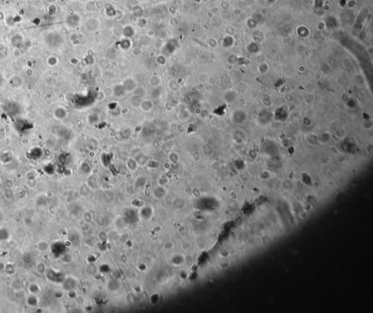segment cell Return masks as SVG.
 I'll use <instances>...</instances> for the list:
<instances>
[{
    "label": "cell",
    "mask_w": 373,
    "mask_h": 313,
    "mask_svg": "<svg viewBox=\"0 0 373 313\" xmlns=\"http://www.w3.org/2000/svg\"><path fill=\"white\" fill-rule=\"evenodd\" d=\"M27 288H28V293L30 294H32V295H37L41 291V288H40V287L37 283L29 284V285H28Z\"/></svg>",
    "instance_id": "cell-4"
},
{
    "label": "cell",
    "mask_w": 373,
    "mask_h": 313,
    "mask_svg": "<svg viewBox=\"0 0 373 313\" xmlns=\"http://www.w3.org/2000/svg\"><path fill=\"white\" fill-rule=\"evenodd\" d=\"M26 304L27 305L31 307H35L36 306L38 305L39 304V299L36 295H31L27 298L26 299Z\"/></svg>",
    "instance_id": "cell-3"
},
{
    "label": "cell",
    "mask_w": 373,
    "mask_h": 313,
    "mask_svg": "<svg viewBox=\"0 0 373 313\" xmlns=\"http://www.w3.org/2000/svg\"><path fill=\"white\" fill-rule=\"evenodd\" d=\"M0 282H1V278H0Z\"/></svg>",
    "instance_id": "cell-14"
},
{
    "label": "cell",
    "mask_w": 373,
    "mask_h": 313,
    "mask_svg": "<svg viewBox=\"0 0 373 313\" xmlns=\"http://www.w3.org/2000/svg\"><path fill=\"white\" fill-rule=\"evenodd\" d=\"M20 283H21V286L23 288H28V286L29 285V282L26 279H23Z\"/></svg>",
    "instance_id": "cell-10"
},
{
    "label": "cell",
    "mask_w": 373,
    "mask_h": 313,
    "mask_svg": "<svg viewBox=\"0 0 373 313\" xmlns=\"http://www.w3.org/2000/svg\"><path fill=\"white\" fill-rule=\"evenodd\" d=\"M24 260H26V261H25V263H26V264L29 265V266L32 265L33 263H34V259H33V257L30 254H26V256H24Z\"/></svg>",
    "instance_id": "cell-9"
},
{
    "label": "cell",
    "mask_w": 373,
    "mask_h": 313,
    "mask_svg": "<svg viewBox=\"0 0 373 313\" xmlns=\"http://www.w3.org/2000/svg\"><path fill=\"white\" fill-rule=\"evenodd\" d=\"M48 247H49V245H48V244L47 243V242H40V243L38 244V246H37V247H38L39 250H40L41 252H44V251H46V250H47V248H48Z\"/></svg>",
    "instance_id": "cell-8"
},
{
    "label": "cell",
    "mask_w": 373,
    "mask_h": 313,
    "mask_svg": "<svg viewBox=\"0 0 373 313\" xmlns=\"http://www.w3.org/2000/svg\"><path fill=\"white\" fill-rule=\"evenodd\" d=\"M5 264H4L3 262H0V271H2L5 269Z\"/></svg>",
    "instance_id": "cell-13"
},
{
    "label": "cell",
    "mask_w": 373,
    "mask_h": 313,
    "mask_svg": "<svg viewBox=\"0 0 373 313\" xmlns=\"http://www.w3.org/2000/svg\"><path fill=\"white\" fill-rule=\"evenodd\" d=\"M10 236V233L6 229H0V241H6Z\"/></svg>",
    "instance_id": "cell-6"
},
{
    "label": "cell",
    "mask_w": 373,
    "mask_h": 313,
    "mask_svg": "<svg viewBox=\"0 0 373 313\" xmlns=\"http://www.w3.org/2000/svg\"><path fill=\"white\" fill-rule=\"evenodd\" d=\"M54 296L56 298H61L64 296V293L61 291H56V292H55Z\"/></svg>",
    "instance_id": "cell-11"
},
{
    "label": "cell",
    "mask_w": 373,
    "mask_h": 313,
    "mask_svg": "<svg viewBox=\"0 0 373 313\" xmlns=\"http://www.w3.org/2000/svg\"><path fill=\"white\" fill-rule=\"evenodd\" d=\"M51 253L55 257H60L64 255V250L65 249V245L61 242H55L51 245Z\"/></svg>",
    "instance_id": "cell-1"
},
{
    "label": "cell",
    "mask_w": 373,
    "mask_h": 313,
    "mask_svg": "<svg viewBox=\"0 0 373 313\" xmlns=\"http://www.w3.org/2000/svg\"><path fill=\"white\" fill-rule=\"evenodd\" d=\"M36 270L40 275H44L47 271V267L44 262H39L36 266Z\"/></svg>",
    "instance_id": "cell-5"
},
{
    "label": "cell",
    "mask_w": 373,
    "mask_h": 313,
    "mask_svg": "<svg viewBox=\"0 0 373 313\" xmlns=\"http://www.w3.org/2000/svg\"><path fill=\"white\" fill-rule=\"evenodd\" d=\"M24 222H25L26 224L28 225V226L32 224V220H31V217H26L25 218H24Z\"/></svg>",
    "instance_id": "cell-12"
},
{
    "label": "cell",
    "mask_w": 373,
    "mask_h": 313,
    "mask_svg": "<svg viewBox=\"0 0 373 313\" xmlns=\"http://www.w3.org/2000/svg\"><path fill=\"white\" fill-rule=\"evenodd\" d=\"M4 270L6 272V273L8 275H11L15 272V267L13 264L10 263L5 264V267Z\"/></svg>",
    "instance_id": "cell-7"
},
{
    "label": "cell",
    "mask_w": 373,
    "mask_h": 313,
    "mask_svg": "<svg viewBox=\"0 0 373 313\" xmlns=\"http://www.w3.org/2000/svg\"><path fill=\"white\" fill-rule=\"evenodd\" d=\"M46 277L47 279L51 282H61L62 281V275L59 272H56L53 269H47L45 272Z\"/></svg>",
    "instance_id": "cell-2"
}]
</instances>
